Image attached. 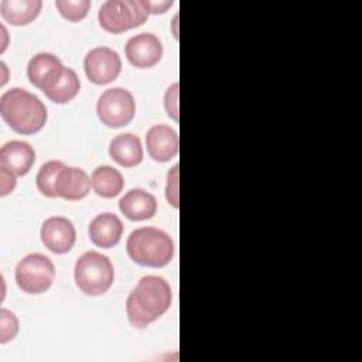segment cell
<instances>
[{"label": "cell", "instance_id": "3", "mask_svg": "<svg viewBox=\"0 0 362 362\" xmlns=\"http://www.w3.org/2000/svg\"><path fill=\"white\" fill-rule=\"evenodd\" d=\"M129 257L147 267H164L174 256V243L170 235L153 226L134 229L126 242Z\"/></svg>", "mask_w": 362, "mask_h": 362}, {"label": "cell", "instance_id": "25", "mask_svg": "<svg viewBox=\"0 0 362 362\" xmlns=\"http://www.w3.org/2000/svg\"><path fill=\"white\" fill-rule=\"evenodd\" d=\"M178 83L175 82V83H173L171 86H168V89H167V92H165V95H164V107H165V112H167V115L173 119V120H175V122H178V119H180V116H178V113H180V110H178Z\"/></svg>", "mask_w": 362, "mask_h": 362}, {"label": "cell", "instance_id": "24", "mask_svg": "<svg viewBox=\"0 0 362 362\" xmlns=\"http://www.w3.org/2000/svg\"><path fill=\"white\" fill-rule=\"evenodd\" d=\"M180 188H178V164H174L173 168L167 173L165 184V198L173 208L180 206Z\"/></svg>", "mask_w": 362, "mask_h": 362}, {"label": "cell", "instance_id": "1", "mask_svg": "<svg viewBox=\"0 0 362 362\" xmlns=\"http://www.w3.org/2000/svg\"><path fill=\"white\" fill-rule=\"evenodd\" d=\"M173 291L165 279L160 276H144L139 280L126 300L129 322L139 329L146 328L168 311Z\"/></svg>", "mask_w": 362, "mask_h": 362}, {"label": "cell", "instance_id": "27", "mask_svg": "<svg viewBox=\"0 0 362 362\" xmlns=\"http://www.w3.org/2000/svg\"><path fill=\"white\" fill-rule=\"evenodd\" d=\"M148 4V10L150 14H158V13H164L167 11L168 7L173 6V1H147Z\"/></svg>", "mask_w": 362, "mask_h": 362}, {"label": "cell", "instance_id": "12", "mask_svg": "<svg viewBox=\"0 0 362 362\" xmlns=\"http://www.w3.org/2000/svg\"><path fill=\"white\" fill-rule=\"evenodd\" d=\"M146 147L154 161L167 163L178 154V134L167 124H154L147 130Z\"/></svg>", "mask_w": 362, "mask_h": 362}, {"label": "cell", "instance_id": "22", "mask_svg": "<svg viewBox=\"0 0 362 362\" xmlns=\"http://www.w3.org/2000/svg\"><path fill=\"white\" fill-rule=\"evenodd\" d=\"M55 7L59 14L68 21L76 23L88 16L90 1L89 0H57Z\"/></svg>", "mask_w": 362, "mask_h": 362}, {"label": "cell", "instance_id": "23", "mask_svg": "<svg viewBox=\"0 0 362 362\" xmlns=\"http://www.w3.org/2000/svg\"><path fill=\"white\" fill-rule=\"evenodd\" d=\"M18 332V318L7 308L0 310V342L6 344L16 338Z\"/></svg>", "mask_w": 362, "mask_h": 362}, {"label": "cell", "instance_id": "6", "mask_svg": "<svg viewBox=\"0 0 362 362\" xmlns=\"http://www.w3.org/2000/svg\"><path fill=\"white\" fill-rule=\"evenodd\" d=\"M14 279L24 293L41 294L51 287L55 279V266L48 256L30 253L16 266Z\"/></svg>", "mask_w": 362, "mask_h": 362}, {"label": "cell", "instance_id": "18", "mask_svg": "<svg viewBox=\"0 0 362 362\" xmlns=\"http://www.w3.org/2000/svg\"><path fill=\"white\" fill-rule=\"evenodd\" d=\"M41 7V0H1L0 14L11 25H27L38 17Z\"/></svg>", "mask_w": 362, "mask_h": 362}, {"label": "cell", "instance_id": "7", "mask_svg": "<svg viewBox=\"0 0 362 362\" xmlns=\"http://www.w3.org/2000/svg\"><path fill=\"white\" fill-rule=\"evenodd\" d=\"M96 113L102 124L110 129L123 127L136 115L134 98L124 88H109L99 96Z\"/></svg>", "mask_w": 362, "mask_h": 362}, {"label": "cell", "instance_id": "17", "mask_svg": "<svg viewBox=\"0 0 362 362\" xmlns=\"http://www.w3.org/2000/svg\"><path fill=\"white\" fill-rule=\"evenodd\" d=\"M109 156L122 167H136L143 160L141 141L133 133L117 134L109 144Z\"/></svg>", "mask_w": 362, "mask_h": 362}, {"label": "cell", "instance_id": "16", "mask_svg": "<svg viewBox=\"0 0 362 362\" xmlns=\"http://www.w3.org/2000/svg\"><path fill=\"white\" fill-rule=\"evenodd\" d=\"M119 209L130 221H146L156 215L157 199L146 189L133 188L120 198Z\"/></svg>", "mask_w": 362, "mask_h": 362}, {"label": "cell", "instance_id": "26", "mask_svg": "<svg viewBox=\"0 0 362 362\" xmlns=\"http://www.w3.org/2000/svg\"><path fill=\"white\" fill-rule=\"evenodd\" d=\"M0 177H1V197H6L7 194H10L14 188H16V174H13L11 171L0 167Z\"/></svg>", "mask_w": 362, "mask_h": 362}, {"label": "cell", "instance_id": "4", "mask_svg": "<svg viewBox=\"0 0 362 362\" xmlns=\"http://www.w3.org/2000/svg\"><path fill=\"white\" fill-rule=\"evenodd\" d=\"M75 283L79 290L90 297L109 291L115 280V269L110 259L99 252L89 250L78 257L74 269Z\"/></svg>", "mask_w": 362, "mask_h": 362}, {"label": "cell", "instance_id": "19", "mask_svg": "<svg viewBox=\"0 0 362 362\" xmlns=\"http://www.w3.org/2000/svg\"><path fill=\"white\" fill-rule=\"evenodd\" d=\"M90 187L102 198H115L123 191L124 180L119 170L110 165H100L92 173Z\"/></svg>", "mask_w": 362, "mask_h": 362}, {"label": "cell", "instance_id": "14", "mask_svg": "<svg viewBox=\"0 0 362 362\" xmlns=\"http://www.w3.org/2000/svg\"><path fill=\"white\" fill-rule=\"evenodd\" d=\"M90 189L89 175L78 167L62 165L55 185V194L59 198L66 201H79L83 199Z\"/></svg>", "mask_w": 362, "mask_h": 362}, {"label": "cell", "instance_id": "15", "mask_svg": "<svg viewBox=\"0 0 362 362\" xmlns=\"http://www.w3.org/2000/svg\"><path fill=\"white\" fill-rule=\"evenodd\" d=\"M35 161V151L30 143L11 140L0 148V167L17 177L25 175Z\"/></svg>", "mask_w": 362, "mask_h": 362}, {"label": "cell", "instance_id": "8", "mask_svg": "<svg viewBox=\"0 0 362 362\" xmlns=\"http://www.w3.org/2000/svg\"><path fill=\"white\" fill-rule=\"evenodd\" d=\"M83 69L86 78L92 83L106 85L119 76L122 71V59L115 49L109 47H96L86 54Z\"/></svg>", "mask_w": 362, "mask_h": 362}, {"label": "cell", "instance_id": "5", "mask_svg": "<svg viewBox=\"0 0 362 362\" xmlns=\"http://www.w3.org/2000/svg\"><path fill=\"white\" fill-rule=\"evenodd\" d=\"M147 0H107L98 11L99 25L110 34L136 28L148 18Z\"/></svg>", "mask_w": 362, "mask_h": 362}, {"label": "cell", "instance_id": "13", "mask_svg": "<svg viewBox=\"0 0 362 362\" xmlns=\"http://www.w3.org/2000/svg\"><path fill=\"white\" fill-rule=\"evenodd\" d=\"M88 235L95 246L109 249L119 243L123 235V223L117 215L112 212H103L90 221Z\"/></svg>", "mask_w": 362, "mask_h": 362}, {"label": "cell", "instance_id": "10", "mask_svg": "<svg viewBox=\"0 0 362 362\" xmlns=\"http://www.w3.org/2000/svg\"><path fill=\"white\" fill-rule=\"evenodd\" d=\"M42 245L55 255L68 253L76 242V230L74 223L65 216H51L41 226Z\"/></svg>", "mask_w": 362, "mask_h": 362}, {"label": "cell", "instance_id": "20", "mask_svg": "<svg viewBox=\"0 0 362 362\" xmlns=\"http://www.w3.org/2000/svg\"><path fill=\"white\" fill-rule=\"evenodd\" d=\"M81 82L76 72L72 68H66L61 76V79L44 95L54 103L64 105L71 102L79 92Z\"/></svg>", "mask_w": 362, "mask_h": 362}, {"label": "cell", "instance_id": "9", "mask_svg": "<svg viewBox=\"0 0 362 362\" xmlns=\"http://www.w3.org/2000/svg\"><path fill=\"white\" fill-rule=\"evenodd\" d=\"M127 61L136 68H151L157 65L163 57V44L160 38L151 33H140L129 38L124 45Z\"/></svg>", "mask_w": 362, "mask_h": 362}, {"label": "cell", "instance_id": "11", "mask_svg": "<svg viewBox=\"0 0 362 362\" xmlns=\"http://www.w3.org/2000/svg\"><path fill=\"white\" fill-rule=\"evenodd\" d=\"M65 66L61 59L51 52L35 54L27 65V76L35 88L45 93L49 90L62 76Z\"/></svg>", "mask_w": 362, "mask_h": 362}, {"label": "cell", "instance_id": "2", "mask_svg": "<svg viewBox=\"0 0 362 362\" xmlns=\"http://www.w3.org/2000/svg\"><path fill=\"white\" fill-rule=\"evenodd\" d=\"M1 119L18 134L38 133L47 123V107L38 96L23 89L11 88L0 98Z\"/></svg>", "mask_w": 362, "mask_h": 362}, {"label": "cell", "instance_id": "21", "mask_svg": "<svg viewBox=\"0 0 362 362\" xmlns=\"http://www.w3.org/2000/svg\"><path fill=\"white\" fill-rule=\"evenodd\" d=\"M62 165H64V163L59 160H51L41 165V168L38 170L35 182H37L38 191L42 195H45L48 198H57L55 185H57L58 173Z\"/></svg>", "mask_w": 362, "mask_h": 362}]
</instances>
